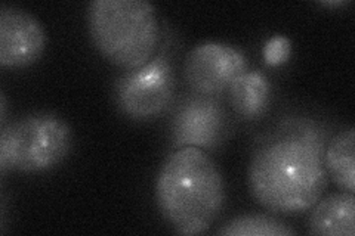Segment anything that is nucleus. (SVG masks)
<instances>
[{"instance_id":"1","label":"nucleus","mask_w":355,"mask_h":236,"mask_svg":"<svg viewBox=\"0 0 355 236\" xmlns=\"http://www.w3.org/2000/svg\"><path fill=\"white\" fill-rule=\"evenodd\" d=\"M326 133L315 121L286 120L253 154L249 179L261 206L280 215L313 208L329 182Z\"/></svg>"},{"instance_id":"9","label":"nucleus","mask_w":355,"mask_h":236,"mask_svg":"<svg viewBox=\"0 0 355 236\" xmlns=\"http://www.w3.org/2000/svg\"><path fill=\"white\" fill-rule=\"evenodd\" d=\"M309 232L323 236H354L355 197L342 192L327 197L315 204L309 217Z\"/></svg>"},{"instance_id":"3","label":"nucleus","mask_w":355,"mask_h":236,"mask_svg":"<svg viewBox=\"0 0 355 236\" xmlns=\"http://www.w3.org/2000/svg\"><path fill=\"white\" fill-rule=\"evenodd\" d=\"M87 27L96 49L125 71L150 62L160 39L155 9L147 0H94Z\"/></svg>"},{"instance_id":"4","label":"nucleus","mask_w":355,"mask_h":236,"mask_svg":"<svg viewBox=\"0 0 355 236\" xmlns=\"http://www.w3.org/2000/svg\"><path fill=\"white\" fill-rule=\"evenodd\" d=\"M71 148V129L49 112H36L3 125L0 131V170L46 172L62 163Z\"/></svg>"},{"instance_id":"10","label":"nucleus","mask_w":355,"mask_h":236,"mask_svg":"<svg viewBox=\"0 0 355 236\" xmlns=\"http://www.w3.org/2000/svg\"><path fill=\"white\" fill-rule=\"evenodd\" d=\"M231 104L244 118H258L270 105L271 87L261 71H244L228 87Z\"/></svg>"},{"instance_id":"8","label":"nucleus","mask_w":355,"mask_h":236,"mask_svg":"<svg viewBox=\"0 0 355 236\" xmlns=\"http://www.w3.org/2000/svg\"><path fill=\"white\" fill-rule=\"evenodd\" d=\"M46 46L39 19L18 6L0 9V64L6 69H26L35 64Z\"/></svg>"},{"instance_id":"12","label":"nucleus","mask_w":355,"mask_h":236,"mask_svg":"<svg viewBox=\"0 0 355 236\" xmlns=\"http://www.w3.org/2000/svg\"><path fill=\"white\" fill-rule=\"evenodd\" d=\"M218 233L225 236H292L295 230L279 219L262 215L232 219Z\"/></svg>"},{"instance_id":"5","label":"nucleus","mask_w":355,"mask_h":236,"mask_svg":"<svg viewBox=\"0 0 355 236\" xmlns=\"http://www.w3.org/2000/svg\"><path fill=\"white\" fill-rule=\"evenodd\" d=\"M175 93V74L169 56H157L119 77L116 98L119 108L133 120H148L168 109Z\"/></svg>"},{"instance_id":"14","label":"nucleus","mask_w":355,"mask_h":236,"mask_svg":"<svg viewBox=\"0 0 355 236\" xmlns=\"http://www.w3.org/2000/svg\"><path fill=\"white\" fill-rule=\"evenodd\" d=\"M348 2H342V0H340V2H324L323 5H326V6H343V5H347Z\"/></svg>"},{"instance_id":"7","label":"nucleus","mask_w":355,"mask_h":236,"mask_svg":"<svg viewBox=\"0 0 355 236\" xmlns=\"http://www.w3.org/2000/svg\"><path fill=\"white\" fill-rule=\"evenodd\" d=\"M171 130L176 149H212L224 136L225 112L214 96L196 95L178 107Z\"/></svg>"},{"instance_id":"11","label":"nucleus","mask_w":355,"mask_h":236,"mask_svg":"<svg viewBox=\"0 0 355 236\" xmlns=\"http://www.w3.org/2000/svg\"><path fill=\"white\" fill-rule=\"evenodd\" d=\"M324 163L327 174L343 190L355 192V130L338 133L326 146Z\"/></svg>"},{"instance_id":"2","label":"nucleus","mask_w":355,"mask_h":236,"mask_svg":"<svg viewBox=\"0 0 355 236\" xmlns=\"http://www.w3.org/2000/svg\"><path fill=\"white\" fill-rule=\"evenodd\" d=\"M162 216L181 235L205 233L225 202L224 179L203 149L187 146L164 160L155 185Z\"/></svg>"},{"instance_id":"13","label":"nucleus","mask_w":355,"mask_h":236,"mask_svg":"<svg viewBox=\"0 0 355 236\" xmlns=\"http://www.w3.org/2000/svg\"><path fill=\"white\" fill-rule=\"evenodd\" d=\"M292 53V44L286 36H274L266 42L263 48V60L266 65L277 66L287 62Z\"/></svg>"},{"instance_id":"6","label":"nucleus","mask_w":355,"mask_h":236,"mask_svg":"<svg viewBox=\"0 0 355 236\" xmlns=\"http://www.w3.org/2000/svg\"><path fill=\"white\" fill-rule=\"evenodd\" d=\"M246 71L244 55L230 44L207 42L187 55L185 82L197 95L214 96L224 92L236 78Z\"/></svg>"}]
</instances>
